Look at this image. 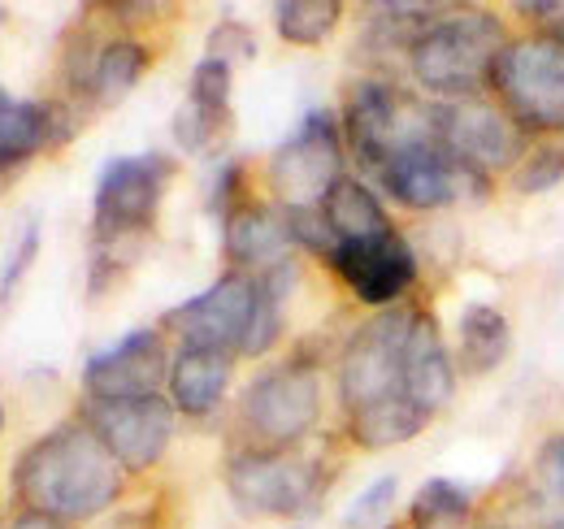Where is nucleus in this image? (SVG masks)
Here are the masks:
<instances>
[{"label": "nucleus", "mask_w": 564, "mask_h": 529, "mask_svg": "<svg viewBox=\"0 0 564 529\" xmlns=\"http://www.w3.org/2000/svg\"><path fill=\"white\" fill-rule=\"evenodd\" d=\"M9 486L22 512H40L62 526H87L122 504L127 468L113 461V452L83 417H70L22 447Z\"/></svg>", "instance_id": "f257e3e1"}, {"label": "nucleus", "mask_w": 564, "mask_h": 529, "mask_svg": "<svg viewBox=\"0 0 564 529\" xmlns=\"http://www.w3.org/2000/svg\"><path fill=\"white\" fill-rule=\"evenodd\" d=\"M508 18L487 4H443V13L409 44L404 66L413 91L434 105L491 96L495 66L508 48Z\"/></svg>", "instance_id": "f03ea898"}, {"label": "nucleus", "mask_w": 564, "mask_h": 529, "mask_svg": "<svg viewBox=\"0 0 564 529\" xmlns=\"http://www.w3.org/2000/svg\"><path fill=\"white\" fill-rule=\"evenodd\" d=\"M322 408H326L322 365L313 356L295 352L279 365H265L235 399V434H239L235 447H261V452L304 447L322 421Z\"/></svg>", "instance_id": "7ed1b4c3"}, {"label": "nucleus", "mask_w": 564, "mask_h": 529, "mask_svg": "<svg viewBox=\"0 0 564 529\" xmlns=\"http://www.w3.org/2000/svg\"><path fill=\"white\" fill-rule=\"evenodd\" d=\"M339 122H344L348 156L365 174H373L395 152L438 139V105L425 100L422 91L395 83L391 74L369 69L348 87Z\"/></svg>", "instance_id": "20e7f679"}, {"label": "nucleus", "mask_w": 564, "mask_h": 529, "mask_svg": "<svg viewBox=\"0 0 564 529\" xmlns=\"http://www.w3.org/2000/svg\"><path fill=\"white\" fill-rule=\"evenodd\" d=\"M330 482H335V468L304 447H291V452L230 447V456L221 461V486L230 504L243 517H261V521L308 517L330 490Z\"/></svg>", "instance_id": "39448f33"}, {"label": "nucleus", "mask_w": 564, "mask_h": 529, "mask_svg": "<svg viewBox=\"0 0 564 529\" xmlns=\"http://www.w3.org/2000/svg\"><path fill=\"white\" fill-rule=\"evenodd\" d=\"M491 96L525 139H564V40L517 31L495 66Z\"/></svg>", "instance_id": "423d86ee"}, {"label": "nucleus", "mask_w": 564, "mask_h": 529, "mask_svg": "<svg viewBox=\"0 0 564 529\" xmlns=\"http://www.w3.org/2000/svg\"><path fill=\"white\" fill-rule=\"evenodd\" d=\"M413 309L417 304H400V309H382L369 313L344 343L339 352V403L344 417L365 412L391 399H409V334H413Z\"/></svg>", "instance_id": "0eeeda50"}, {"label": "nucleus", "mask_w": 564, "mask_h": 529, "mask_svg": "<svg viewBox=\"0 0 564 529\" xmlns=\"http://www.w3.org/2000/svg\"><path fill=\"white\" fill-rule=\"evenodd\" d=\"M174 179L178 156L170 152L113 156L91 192V244H143L161 217Z\"/></svg>", "instance_id": "6e6552de"}, {"label": "nucleus", "mask_w": 564, "mask_h": 529, "mask_svg": "<svg viewBox=\"0 0 564 529\" xmlns=\"http://www.w3.org/2000/svg\"><path fill=\"white\" fill-rule=\"evenodd\" d=\"M348 143L335 109H308L295 131L270 152L265 187L279 208H322L335 183L348 174Z\"/></svg>", "instance_id": "1a4fd4ad"}, {"label": "nucleus", "mask_w": 564, "mask_h": 529, "mask_svg": "<svg viewBox=\"0 0 564 529\" xmlns=\"http://www.w3.org/2000/svg\"><path fill=\"white\" fill-rule=\"evenodd\" d=\"M373 187L387 192V199H395L400 208L409 213H438V208H452V204H469V199H487L491 196V179H482L478 170L460 165L443 139L434 143H417L409 152H395L387 165H378L373 174Z\"/></svg>", "instance_id": "9d476101"}, {"label": "nucleus", "mask_w": 564, "mask_h": 529, "mask_svg": "<svg viewBox=\"0 0 564 529\" xmlns=\"http://www.w3.org/2000/svg\"><path fill=\"white\" fill-rule=\"evenodd\" d=\"M322 264L339 278V287L352 295L356 304H365L373 313L409 304V295H413V287L422 278V261H417L413 244L404 239V230L335 244V252Z\"/></svg>", "instance_id": "9b49d317"}, {"label": "nucleus", "mask_w": 564, "mask_h": 529, "mask_svg": "<svg viewBox=\"0 0 564 529\" xmlns=\"http://www.w3.org/2000/svg\"><path fill=\"white\" fill-rule=\"evenodd\" d=\"M252 309H257V278L226 269L200 295L174 304L161 317V331L174 334L178 347H213V352L239 356L248 326H252Z\"/></svg>", "instance_id": "f8f14e48"}, {"label": "nucleus", "mask_w": 564, "mask_h": 529, "mask_svg": "<svg viewBox=\"0 0 564 529\" xmlns=\"http://www.w3.org/2000/svg\"><path fill=\"white\" fill-rule=\"evenodd\" d=\"M170 343L161 326H135L109 347L83 360V399L91 403H122V399L161 396L170 382Z\"/></svg>", "instance_id": "ddd939ff"}, {"label": "nucleus", "mask_w": 564, "mask_h": 529, "mask_svg": "<svg viewBox=\"0 0 564 529\" xmlns=\"http://www.w3.org/2000/svg\"><path fill=\"white\" fill-rule=\"evenodd\" d=\"M438 139H443V148L460 165L478 170L491 183L495 179H508L517 170V161L525 156V148L534 143L499 109L495 96L460 100V105H438Z\"/></svg>", "instance_id": "4468645a"}, {"label": "nucleus", "mask_w": 564, "mask_h": 529, "mask_svg": "<svg viewBox=\"0 0 564 529\" xmlns=\"http://www.w3.org/2000/svg\"><path fill=\"white\" fill-rule=\"evenodd\" d=\"M83 421L100 434V443L113 452V461L127 468V477L152 473L165 461L174 443L178 412L165 396L122 399V403H91L83 399Z\"/></svg>", "instance_id": "2eb2a0df"}, {"label": "nucleus", "mask_w": 564, "mask_h": 529, "mask_svg": "<svg viewBox=\"0 0 564 529\" xmlns=\"http://www.w3.org/2000/svg\"><path fill=\"white\" fill-rule=\"evenodd\" d=\"M87 114L70 105L66 96L57 100H22L0 87V170H22L40 152L66 148L83 131Z\"/></svg>", "instance_id": "dca6fc26"}, {"label": "nucleus", "mask_w": 564, "mask_h": 529, "mask_svg": "<svg viewBox=\"0 0 564 529\" xmlns=\"http://www.w3.org/2000/svg\"><path fill=\"white\" fill-rule=\"evenodd\" d=\"M291 235L274 199L243 196L235 208L221 213V257L239 273H265L274 264L291 261Z\"/></svg>", "instance_id": "f3484780"}, {"label": "nucleus", "mask_w": 564, "mask_h": 529, "mask_svg": "<svg viewBox=\"0 0 564 529\" xmlns=\"http://www.w3.org/2000/svg\"><path fill=\"white\" fill-rule=\"evenodd\" d=\"M235 360L230 352H213V347H178L170 360V382H165V399L174 403L178 417L205 421L213 417L235 378Z\"/></svg>", "instance_id": "a211bd4d"}, {"label": "nucleus", "mask_w": 564, "mask_h": 529, "mask_svg": "<svg viewBox=\"0 0 564 529\" xmlns=\"http://www.w3.org/2000/svg\"><path fill=\"white\" fill-rule=\"evenodd\" d=\"M456 369L460 378H491L512 356V322L487 300H469L456 317Z\"/></svg>", "instance_id": "6ab92c4d"}, {"label": "nucleus", "mask_w": 564, "mask_h": 529, "mask_svg": "<svg viewBox=\"0 0 564 529\" xmlns=\"http://www.w3.org/2000/svg\"><path fill=\"white\" fill-rule=\"evenodd\" d=\"M156 53L152 44L140 40L135 31H118L100 44L96 53V69H91V91H87V105L91 114L96 109H118L135 87L143 83V74L152 69Z\"/></svg>", "instance_id": "aec40b11"}, {"label": "nucleus", "mask_w": 564, "mask_h": 529, "mask_svg": "<svg viewBox=\"0 0 564 529\" xmlns=\"http://www.w3.org/2000/svg\"><path fill=\"white\" fill-rule=\"evenodd\" d=\"M322 217H326V230L335 244H352V239H373V235H387L395 230L387 204L378 196L373 183L356 179V174H344L335 183V192L322 204Z\"/></svg>", "instance_id": "412c9836"}, {"label": "nucleus", "mask_w": 564, "mask_h": 529, "mask_svg": "<svg viewBox=\"0 0 564 529\" xmlns=\"http://www.w3.org/2000/svg\"><path fill=\"white\" fill-rule=\"evenodd\" d=\"M430 421L434 417L425 408H417L413 399H391V403H378V408H365V412H348L344 434L360 452H391V447H404L417 434H425Z\"/></svg>", "instance_id": "4be33fe9"}, {"label": "nucleus", "mask_w": 564, "mask_h": 529, "mask_svg": "<svg viewBox=\"0 0 564 529\" xmlns=\"http://www.w3.org/2000/svg\"><path fill=\"white\" fill-rule=\"evenodd\" d=\"M291 291H295V261H282L265 273H257V309H252V326L239 347V360H265L286 334V309H291Z\"/></svg>", "instance_id": "5701e85b"}, {"label": "nucleus", "mask_w": 564, "mask_h": 529, "mask_svg": "<svg viewBox=\"0 0 564 529\" xmlns=\"http://www.w3.org/2000/svg\"><path fill=\"white\" fill-rule=\"evenodd\" d=\"M474 490L460 486L456 477H425L422 486L409 499V526L404 529H447V526H469L474 521Z\"/></svg>", "instance_id": "b1692460"}, {"label": "nucleus", "mask_w": 564, "mask_h": 529, "mask_svg": "<svg viewBox=\"0 0 564 529\" xmlns=\"http://www.w3.org/2000/svg\"><path fill=\"white\" fill-rule=\"evenodd\" d=\"M339 0H279L274 4V31L291 48H322L344 26Z\"/></svg>", "instance_id": "393cba45"}, {"label": "nucleus", "mask_w": 564, "mask_h": 529, "mask_svg": "<svg viewBox=\"0 0 564 529\" xmlns=\"http://www.w3.org/2000/svg\"><path fill=\"white\" fill-rule=\"evenodd\" d=\"M230 131H235V109L200 105L192 96H183V105L174 109V122H170V134L183 156H221Z\"/></svg>", "instance_id": "a878e982"}, {"label": "nucleus", "mask_w": 564, "mask_h": 529, "mask_svg": "<svg viewBox=\"0 0 564 529\" xmlns=\"http://www.w3.org/2000/svg\"><path fill=\"white\" fill-rule=\"evenodd\" d=\"M564 183V139H534L517 170L508 174V192L521 199L547 196Z\"/></svg>", "instance_id": "bb28decb"}, {"label": "nucleus", "mask_w": 564, "mask_h": 529, "mask_svg": "<svg viewBox=\"0 0 564 529\" xmlns=\"http://www.w3.org/2000/svg\"><path fill=\"white\" fill-rule=\"evenodd\" d=\"M40 244H44V230H40V217H26L18 239L9 244V257L0 264V309H9L18 300V287L26 282V273L40 261Z\"/></svg>", "instance_id": "cd10ccee"}, {"label": "nucleus", "mask_w": 564, "mask_h": 529, "mask_svg": "<svg viewBox=\"0 0 564 529\" xmlns=\"http://www.w3.org/2000/svg\"><path fill=\"white\" fill-rule=\"evenodd\" d=\"M257 53H261V40L243 18H217L209 26V35H205V57L230 69L257 62Z\"/></svg>", "instance_id": "c85d7f7f"}, {"label": "nucleus", "mask_w": 564, "mask_h": 529, "mask_svg": "<svg viewBox=\"0 0 564 529\" xmlns=\"http://www.w3.org/2000/svg\"><path fill=\"white\" fill-rule=\"evenodd\" d=\"M530 486L543 504L556 508V517H564V430L547 434L534 456H530Z\"/></svg>", "instance_id": "c756f323"}, {"label": "nucleus", "mask_w": 564, "mask_h": 529, "mask_svg": "<svg viewBox=\"0 0 564 529\" xmlns=\"http://www.w3.org/2000/svg\"><path fill=\"white\" fill-rule=\"evenodd\" d=\"M395 499H400V477L395 473L373 477L365 490H356V499L344 508V529H382V521L395 508Z\"/></svg>", "instance_id": "7c9ffc66"}, {"label": "nucleus", "mask_w": 564, "mask_h": 529, "mask_svg": "<svg viewBox=\"0 0 564 529\" xmlns=\"http://www.w3.org/2000/svg\"><path fill=\"white\" fill-rule=\"evenodd\" d=\"M187 96L200 100V105H217V109H230V96H235V69L213 62V57H200L192 66V78H187Z\"/></svg>", "instance_id": "2f4dec72"}, {"label": "nucleus", "mask_w": 564, "mask_h": 529, "mask_svg": "<svg viewBox=\"0 0 564 529\" xmlns=\"http://www.w3.org/2000/svg\"><path fill=\"white\" fill-rule=\"evenodd\" d=\"M517 18H525V31L539 35H556L564 40V0H530V4H512Z\"/></svg>", "instance_id": "473e14b6"}, {"label": "nucleus", "mask_w": 564, "mask_h": 529, "mask_svg": "<svg viewBox=\"0 0 564 529\" xmlns=\"http://www.w3.org/2000/svg\"><path fill=\"white\" fill-rule=\"evenodd\" d=\"M9 529H74V526H62V521H53V517H40V512H18Z\"/></svg>", "instance_id": "72a5a7b5"}, {"label": "nucleus", "mask_w": 564, "mask_h": 529, "mask_svg": "<svg viewBox=\"0 0 564 529\" xmlns=\"http://www.w3.org/2000/svg\"><path fill=\"white\" fill-rule=\"evenodd\" d=\"M474 529H508L503 521H474Z\"/></svg>", "instance_id": "f704fd0d"}, {"label": "nucleus", "mask_w": 564, "mask_h": 529, "mask_svg": "<svg viewBox=\"0 0 564 529\" xmlns=\"http://www.w3.org/2000/svg\"><path fill=\"white\" fill-rule=\"evenodd\" d=\"M539 529H564V517H552V521H543Z\"/></svg>", "instance_id": "c9c22d12"}, {"label": "nucleus", "mask_w": 564, "mask_h": 529, "mask_svg": "<svg viewBox=\"0 0 564 529\" xmlns=\"http://www.w3.org/2000/svg\"><path fill=\"white\" fill-rule=\"evenodd\" d=\"M4 13H9V9H4V4H0V26H4Z\"/></svg>", "instance_id": "e433bc0d"}, {"label": "nucleus", "mask_w": 564, "mask_h": 529, "mask_svg": "<svg viewBox=\"0 0 564 529\" xmlns=\"http://www.w3.org/2000/svg\"><path fill=\"white\" fill-rule=\"evenodd\" d=\"M0 430H4V408H0Z\"/></svg>", "instance_id": "4c0bfd02"}, {"label": "nucleus", "mask_w": 564, "mask_h": 529, "mask_svg": "<svg viewBox=\"0 0 564 529\" xmlns=\"http://www.w3.org/2000/svg\"><path fill=\"white\" fill-rule=\"evenodd\" d=\"M382 529H395V526H382Z\"/></svg>", "instance_id": "58836bf2"}]
</instances>
